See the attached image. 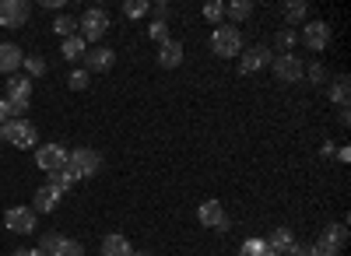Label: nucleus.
Returning a JSON list of instances; mask_svg holds the SVG:
<instances>
[{
    "label": "nucleus",
    "mask_w": 351,
    "mask_h": 256,
    "mask_svg": "<svg viewBox=\"0 0 351 256\" xmlns=\"http://www.w3.org/2000/svg\"><path fill=\"white\" fill-rule=\"evenodd\" d=\"M211 49H215V56H221V60H232V56L243 53V32L236 25H218L215 36H211Z\"/></svg>",
    "instance_id": "f257e3e1"
},
{
    "label": "nucleus",
    "mask_w": 351,
    "mask_h": 256,
    "mask_svg": "<svg viewBox=\"0 0 351 256\" xmlns=\"http://www.w3.org/2000/svg\"><path fill=\"white\" fill-rule=\"evenodd\" d=\"M28 99H32V81H28L25 74H11L8 77V109H11V120L25 116V109H28Z\"/></svg>",
    "instance_id": "f03ea898"
},
{
    "label": "nucleus",
    "mask_w": 351,
    "mask_h": 256,
    "mask_svg": "<svg viewBox=\"0 0 351 256\" xmlns=\"http://www.w3.org/2000/svg\"><path fill=\"white\" fill-rule=\"evenodd\" d=\"M77 28H81V39L84 42H102L106 32H109V14L102 8H88L81 18H77Z\"/></svg>",
    "instance_id": "7ed1b4c3"
},
{
    "label": "nucleus",
    "mask_w": 351,
    "mask_h": 256,
    "mask_svg": "<svg viewBox=\"0 0 351 256\" xmlns=\"http://www.w3.org/2000/svg\"><path fill=\"white\" fill-rule=\"evenodd\" d=\"M67 165L74 168L81 179H92L99 168H102V155H99L95 148H74V151L67 155Z\"/></svg>",
    "instance_id": "20e7f679"
},
{
    "label": "nucleus",
    "mask_w": 351,
    "mask_h": 256,
    "mask_svg": "<svg viewBox=\"0 0 351 256\" xmlns=\"http://www.w3.org/2000/svg\"><path fill=\"white\" fill-rule=\"evenodd\" d=\"M4 140H11L14 148H36L39 130L28 123L25 116H18V120H8V123H4Z\"/></svg>",
    "instance_id": "39448f33"
},
{
    "label": "nucleus",
    "mask_w": 351,
    "mask_h": 256,
    "mask_svg": "<svg viewBox=\"0 0 351 256\" xmlns=\"http://www.w3.org/2000/svg\"><path fill=\"white\" fill-rule=\"evenodd\" d=\"M67 148H60V144H43L39 151H36V165L43 168L46 176H53V172H60V168H67Z\"/></svg>",
    "instance_id": "423d86ee"
},
{
    "label": "nucleus",
    "mask_w": 351,
    "mask_h": 256,
    "mask_svg": "<svg viewBox=\"0 0 351 256\" xmlns=\"http://www.w3.org/2000/svg\"><path fill=\"white\" fill-rule=\"evenodd\" d=\"M302 42H306L313 53H324V49L330 46V25L319 21V18L306 21V25H302Z\"/></svg>",
    "instance_id": "0eeeda50"
},
{
    "label": "nucleus",
    "mask_w": 351,
    "mask_h": 256,
    "mask_svg": "<svg viewBox=\"0 0 351 256\" xmlns=\"http://www.w3.org/2000/svg\"><path fill=\"white\" fill-rule=\"evenodd\" d=\"M36 221H39V214L32 207H11L4 214V225H8L14 235H32L36 232Z\"/></svg>",
    "instance_id": "6e6552de"
},
{
    "label": "nucleus",
    "mask_w": 351,
    "mask_h": 256,
    "mask_svg": "<svg viewBox=\"0 0 351 256\" xmlns=\"http://www.w3.org/2000/svg\"><path fill=\"white\" fill-rule=\"evenodd\" d=\"M271 67H274V77H278V81H285V84H291V81H302V74H306L302 60H299V56H291V53L274 56Z\"/></svg>",
    "instance_id": "1a4fd4ad"
},
{
    "label": "nucleus",
    "mask_w": 351,
    "mask_h": 256,
    "mask_svg": "<svg viewBox=\"0 0 351 256\" xmlns=\"http://www.w3.org/2000/svg\"><path fill=\"white\" fill-rule=\"evenodd\" d=\"M32 14L25 0H0V28H21Z\"/></svg>",
    "instance_id": "9d476101"
},
{
    "label": "nucleus",
    "mask_w": 351,
    "mask_h": 256,
    "mask_svg": "<svg viewBox=\"0 0 351 256\" xmlns=\"http://www.w3.org/2000/svg\"><path fill=\"white\" fill-rule=\"evenodd\" d=\"M116 67V53L109 46H92L84 53V71L88 74H109Z\"/></svg>",
    "instance_id": "9b49d317"
},
{
    "label": "nucleus",
    "mask_w": 351,
    "mask_h": 256,
    "mask_svg": "<svg viewBox=\"0 0 351 256\" xmlns=\"http://www.w3.org/2000/svg\"><path fill=\"white\" fill-rule=\"evenodd\" d=\"M271 60H274V53H271L267 46H246V49L239 53L243 74H256V71H263V67H271Z\"/></svg>",
    "instance_id": "f8f14e48"
},
{
    "label": "nucleus",
    "mask_w": 351,
    "mask_h": 256,
    "mask_svg": "<svg viewBox=\"0 0 351 256\" xmlns=\"http://www.w3.org/2000/svg\"><path fill=\"white\" fill-rule=\"evenodd\" d=\"M155 60H158L162 71H176V67L183 64V42H180V39H165V42H158V56H155Z\"/></svg>",
    "instance_id": "ddd939ff"
},
{
    "label": "nucleus",
    "mask_w": 351,
    "mask_h": 256,
    "mask_svg": "<svg viewBox=\"0 0 351 256\" xmlns=\"http://www.w3.org/2000/svg\"><path fill=\"white\" fill-rule=\"evenodd\" d=\"M25 64V53L18 42H0V74H18Z\"/></svg>",
    "instance_id": "4468645a"
},
{
    "label": "nucleus",
    "mask_w": 351,
    "mask_h": 256,
    "mask_svg": "<svg viewBox=\"0 0 351 256\" xmlns=\"http://www.w3.org/2000/svg\"><path fill=\"white\" fill-rule=\"evenodd\" d=\"M225 218H228V214H225L221 201H204V204L197 207V221L204 225V229H218Z\"/></svg>",
    "instance_id": "2eb2a0df"
},
{
    "label": "nucleus",
    "mask_w": 351,
    "mask_h": 256,
    "mask_svg": "<svg viewBox=\"0 0 351 256\" xmlns=\"http://www.w3.org/2000/svg\"><path fill=\"white\" fill-rule=\"evenodd\" d=\"M56 207H60V193H56L53 186H39L36 196H32V211L36 214H53Z\"/></svg>",
    "instance_id": "dca6fc26"
},
{
    "label": "nucleus",
    "mask_w": 351,
    "mask_h": 256,
    "mask_svg": "<svg viewBox=\"0 0 351 256\" xmlns=\"http://www.w3.org/2000/svg\"><path fill=\"white\" fill-rule=\"evenodd\" d=\"M130 253H134V246L123 232H109L102 239V256H130Z\"/></svg>",
    "instance_id": "f3484780"
},
{
    "label": "nucleus",
    "mask_w": 351,
    "mask_h": 256,
    "mask_svg": "<svg viewBox=\"0 0 351 256\" xmlns=\"http://www.w3.org/2000/svg\"><path fill=\"white\" fill-rule=\"evenodd\" d=\"M77 183H81V176H77V172H74V168L67 165V168H60V172H53L46 186H53L56 193H60V196H64V193H67V190H74Z\"/></svg>",
    "instance_id": "a211bd4d"
},
{
    "label": "nucleus",
    "mask_w": 351,
    "mask_h": 256,
    "mask_svg": "<svg viewBox=\"0 0 351 256\" xmlns=\"http://www.w3.org/2000/svg\"><path fill=\"white\" fill-rule=\"evenodd\" d=\"M263 242H267L274 253H281V256L295 249V235H291V229H274V232H271L267 239H263Z\"/></svg>",
    "instance_id": "6ab92c4d"
},
{
    "label": "nucleus",
    "mask_w": 351,
    "mask_h": 256,
    "mask_svg": "<svg viewBox=\"0 0 351 256\" xmlns=\"http://www.w3.org/2000/svg\"><path fill=\"white\" fill-rule=\"evenodd\" d=\"M281 11H285L288 28H295V25H302V18L309 14V4H302V0H288V4H285Z\"/></svg>",
    "instance_id": "aec40b11"
},
{
    "label": "nucleus",
    "mask_w": 351,
    "mask_h": 256,
    "mask_svg": "<svg viewBox=\"0 0 351 256\" xmlns=\"http://www.w3.org/2000/svg\"><path fill=\"white\" fill-rule=\"evenodd\" d=\"M348 99H351V81L341 74V77L330 84V102H334V105H341V109H348Z\"/></svg>",
    "instance_id": "412c9836"
},
{
    "label": "nucleus",
    "mask_w": 351,
    "mask_h": 256,
    "mask_svg": "<svg viewBox=\"0 0 351 256\" xmlns=\"http://www.w3.org/2000/svg\"><path fill=\"white\" fill-rule=\"evenodd\" d=\"M60 53H64V60H77V56L88 53V42H84L81 36H71V39L60 42Z\"/></svg>",
    "instance_id": "4be33fe9"
},
{
    "label": "nucleus",
    "mask_w": 351,
    "mask_h": 256,
    "mask_svg": "<svg viewBox=\"0 0 351 256\" xmlns=\"http://www.w3.org/2000/svg\"><path fill=\"white\" fill-rule=\"evenodd\" d=\"M53 32L60 36V39H71V36H77V18L74 14H60L53 21Z\"/></svg>",
    "instance_id": "5701e85b"
},
{
    "label": "nucleus",
    "mask_w": 351,
    "mask_h": 256,
    "mask_svg": "<svg viewBox=\"0 0 351 256\" xmlns=\"http://www.w3.org/2000/svg\"><path fill=\"white\" fill-rule=\"evenodd\" d=\"M64 239H67V235H60V232L43 235V242L36 246V249H39V256H56V253H60V246H64Z\"/></svg>",
    "instance_id": "b1692460"
},
{
    "label": "nucleus",
    "mask_w": 351,
    "mask_h": 256,
    "mask_svg": "<svg viewBox=\"0 0 351 256\" xmlns=\"http://www.w3.org/2000/svg\"><path fill=\"white\" fill-rule=\"evenodd\" d=\"M88 84H92V74H88L84 67H74V71L67 74V88H71V92H84Z\"/></svg>",
    "instance_id": "393cba45"
},
{
    "label": "nucleus",
    "mask_w": 351,
    "mask_h": 256,
    "mask_svg": "<svg viewBox=\"0 0 351 256\" xmlns=\"http://www.w3.org/2000/svg\"><path fill=\"white\" fill-rule=\"evenodd\" d=\"M319 239H327L334 249H341V246L348 242V229H344V225H327V229H324V235H319Z\"/></svg>",
    "instance_id": "a878e982"
},
{
    "label": "nucleus",
    "mask_w": 351,
    "mask_h": 256,
    "mask_svg": "<svg viewBox=\"0 0 351 256\" xmlns=\"http://www.w3.org/2000/svg\"><path fill=\"white\" fill-rule=\"evenodd\" d=\"M225 14H232L236 21H246L253 14V4L250 0H232V4H225Z\"/></svg>",
    "instance_id": "bb28decb"
},
{
    "label": "nucleus",
    "mask_w": 351,
    "mask_h": 256,
    "mask_svg": "<svg viewBox=\"0 0 351 256\" xmlns=\"http://www.w3.org/2000/svg\"><path fill=\"white\" fill-rule=\"evenodd\" d=\"M21 67H25V77H28V81L46 74V60H43V56H25V64H21Z\"/></svg>",
    "instance_id": "cd10ccee"
},
{
    "label": "nucleus",
    "mask_w": 351,
    "mask_h": 256,
    "mask_svg": "<svg viewBox=\"0 0 351 256\" xmlns=\"http://www.w3.org/2000/svg\"><path fill=\"white\" fill-rule=\"evenodd\" d=\"M204 18H208V21L218 28L221 18H225V4H221V0H208V4H204Z\"/></svg>",
    "instance_id": "c85d7f7f"
},
{
    "label": "nucleus",
    "mask_w": 351,
    "mask_h": 256,
    "mask_svg": "<svg viewBox=\"0 0 351 256\" xmlns=\"http://www.w3.org/2000/svg\"><path fill=\"white\" fill-rule=\"evenodd\" d=\"M148 11H152L148 0H127V4H123V14H127L130 21H137L141 14H148Z\"/></svg>",
    "instance_id": "c756f323"
},
{
    "label": "nucleus",
    "mask_w": 351,
    "mask_h": 256,
    "mask_svg": "<svg viewBox=\"0 0 351 256\" xmlns=\"http://www.w3.org/2000/svg\"><path fill=\"white\" fill-rule=\"evenodd\" d=\"M295 42H299V36H295V28H281V32L274 36V46H278V49H285V53H288L291 46H295Z\"/></svg>",
    "instance_id": "7c9ffc66"
},
{
    "label": "nucleus",
    "mask_w": 351,
    "mask_h": 256,
    "mask_svg": "<svg viewBox=\"0 0 351 256\" xmlns=\"http://www.w3.org/2000/svg\"><path fill=\"white\" fill-rule=\"evenodd\" d=\"M263 249H267V242H263V239H256V235H253V239H246V242L239 246V256H260Z\"/></svg>",
    "instance_id": "2f4dec72"
},
{
    "label": "nucleus",
    "mask_w": 351,
    "mask_h": 256,
    "mask_svg": "<svg viewBox=\"0 0 351 256\" xmlns=\"http://www.w3.org/2000/svg\"><path fill=\"white\" fill-rule=\"evenodd\" d=\"M148 36H152L155 42H165V39H169V21H165V18H155L152 28H148Z\"/></svg>",
    "instance_id": "473e14b6"
},
{
    "label": "nucleus",
    "mask_w": 351,
    "mask_h": 256,
    "mask_svg": "<svg viewBox=\"0 0 351 256\" xmlns=\"http://www.w3.org/2000/svg\"><path fill=\"white\" fill-rule=\"evenodd\" d=\"M302 77H309L313 84H324V81H327V67H324V64H309Z\"/></svg>",
    "instance_id": "72a5a7b5"
},
{
    "label": "nucleus",
    "mask_w": 351,
    "mask_h": 256,
    "mask_svg": "<svg viewBox=\"0 0 351 256\" xmlns=\"http://www.w3.org/2000/svg\"><path fill=\"white\" fill-rule=\"evenodd\" d=\"M56 256H84V246L74 242V239H64V246H60V253H56Z\"/></svg>",
    "instance_id": "f704fd0d"
},
{
    "label": "nucleus",
    "mask_w": 351,
    "mask_h": 256,
    "mask_svg": "<svg viewBox=\"0 0 351 256\" xmlns=\"http://www.w3.org/2000/svg\"><path fill=\"white\" fill-rule=\"evenodd\" d=\"M309 253H313V256H337V249H334V246H330L327 239L313 242V246H309Z\"/></svg>",
    "instance_id": "c9c22d12"
},
{
    "label": "nucleus",
    "mask_w": 351,
    "mask_h": 256,
    "mask_svg": "<svg viewBox=\"0 0 351 256\" xmlns=\"http://www.w3.org/2000/svg\"><path fill=\"white\" fill-rule=\"evenodd\" d=\"M8 120H11V109H8V102H4V99H0V127H4Z\"/></svg>",
    "instance_id": "e433bc0d"
},
{
    "label": "nucleus",
    "mask_w": 351,
    "mask_h": 256,
    "mask_svg": "<svg viewBox=\"0 0 351 256\" xmlns=\"http://www.w3.org/2000/svg\"><path fill=\"white\" fill-rule=\"evenodd\" d=\"M46 11H64V0H43Z\"/></svg>",
    "instance_id": "4c0bfd02"
},
{
    "label": "nucleus",
    "mask_w": 351,
    "mask_h": 256,
    "mask_svg": "<svg viewBox=\"0 0 351 256\" xmlns=\"http://www.w3.org/2000/svg\"><path fill=\"white\" fill-rule=\"evenodd\" d=\"M334 158H337V162H344V165H348V162H351V151H348V148H337V151H334Z\"/></svg>",
    "instance_id": "58836bf2"
},
{
    "label": "nucleus",
    "mask_w": 351,
    "mask_h": 256,
    "mask_svg": "<svg viewBox=\"0 0 351 256\" xmlns=\"http://www.w3.org/2000/svg\"><path fill=\"white\" fill-rule=\"evenodd\" d=\"M291 256H313V253H309V246H299V242H295V249H291Z\"/></svg>",
    "instance_id": "ea45409f"
},
{
    "label": "nucleus",
    "mask_w": 351,
    "mask_h": 256,
    "mask_svg": "<svg viewBox=\"0 0 351 256\" xmlns=\"http://www.w3.org/2000/svg\"><path fill=\"white\" fill-rule=\"evenodd\" d=\"M18 256H39V249H21Z\"/></svg>",
    "instance_id": "a19ab883"
},
{
    "label": "nucleus",
    "mask_w": 351,
    "mask_h": 256,
    "mask_svg": "<svg viewBox=\"0 0 351 256\" xmlns=\"http://www.w3.org/2000/svg\"><path fill=\"white\" fill-rule=\"evenodd\" d=\"M260 256H281V253H274V249H271V246H267V249H263V253H260Z\"/></svg>",
    "instance_id": "79ce46f5"
},
{
    "label": "nucleus",
    "mask_w": 351,
    "mask_h": 256,
    "mask_svg": "<svg viewBox=\"0 0 351 256\" xmlns=\"http://www.w3.org/2000/svg\"><path fill=\"white\" fill-rule=\"evenodd\" d=\"M130 256H152V253H130Z\"/></svg>",
    "instance_id": "37998d69"
}]
</instances>
